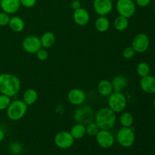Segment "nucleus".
Listing matches in <instances>:
<instances>
[{"mask_svg": "<svg viewBox=\"0 0 155 155\" xmlns=\"http://www.w3.org/2000/svg\"><path fill=\"white\" fill-rule=\"evenodd\" d=\"M136 72L140 77H144L148 76L151 72V68L146 62H140L136 67Z\"/></svg>", "mask_w": 155, "mask_h": 155, "instance_id": "obj_26", "label": "nucleus"}, {"mask_svg": "<svg viewBox=\"0 0 155 155\" xmlns=\"http://www.w3.org/2000/svg\"><path fill=\"white\" fill-rule=\"evenodd\" d=\"M135 54H136V51H135V50L133 49L132 46L126 47V48L123 50V57H124V58L127 59V60L133 58L135 56Z\"/></svg>", "mask_w": 155, "mask_h": 155, "instance_id": "obj_30", "label": "nucleus"}, {"mask_svg": "<svg viewBox=\"0 0 155 155\" xmlns=\"http://www.w3.org/2000/svg\"><path fill=\"white\" fill-rule=\"evenodd\" d=\"M96 142L101 148L107 149L111 148L115 142V138L110 130H100L95 136Z\"/></svg>", "mask_w": 155, "mask_h": 155, "instance_id": "obj_9", "label": "nucleus"}, {"mask_svg": "<svg viewBox=\"0 0 155 155\" xmlns=\"http://www.w3.org/2000/svg\"><path fill=\"white\" fill-rule=\"evenodd\" d=\"M21 88L20 79L10 73L0 74V93L12 98L19 93Z\"/></svg>", "mask_w": 155, "mask_h": 155, "instance_id": "obj_1", "label": "nucleus"}, {"mask_svg": "<svg viewBox=\"0 0 155 155\" xmlns=\"http://www.w3.org/2000/svg\"><path fill=\"white\" fill-rule=\"evenodd\" d=\"M9 151L14 155H18L23 151V147L19 142H13L9 146Z\"/></svg>", "mask_w": 155, "mask_h": 155, "instance_id": "obj_29", "label": "nucleus"}, {"mask_svg": "<svg viewBox=\"0 0 155 155\" xmlns=\"http://www.w3.org/2000/svg\"><path fill=\"white\" fill-rule=\"evenodd\" d=\"M99 130L100 128L95 121H92L86 126V134L89 136H95Z\"/></svg>", "mask_w": 155, "mask_h": 155, "instance_id": "obj_27", "label": "nucleus"}, {"mask_svg": "<svg viewBox=\"0 0 155 155\" xmlns=\"http://www.w3.org/2000/svg\"><path fill=\"white\" fill-rule=\"evenodd\" d=\"M110 21L106 16H99L95 21V28L99 33H105L110 29Z\"/></svg>", "mask_w": 155, "mask_h": 155, "instance_id": "obj_20", "label": "nucleus"}, {"mask_svg": "<svg viewBox=\"0 0 155 155\" xmlns=\"http://www.w3.org/2000/svg\"><path fill=\"white\" fill-rule=\"evenodd\" d=\"M107 105L114 113H122L127 105V99L123 92H113L107 97Z\"/></svg>", "mask_w": 155, "mask_h": 155, "instance_id": "obj_5", "label": "nucleus"}, {"mask_svg": "<svg viewBox=\"0 0 155 155\" xmlns=\"http://www.w3.org/2000/svg\"><path fill=\"white\" fill-rule=\"evenodd\" d=\"M151 0H135V3L137 6L141 8H145L151 3Z\"/></svg>", "mask_w": 155, "mask_h": 155, "instance_id": "obj_34", "label": "nucleus"}, {"mask_svg": "<svg viewBox=\"0 0 155 155\" xmlns=\"http://www.w3.org/2000/svg\"><path fill=\"white\" fill-rule=\"evenodd\" d=\"M71 7L73 10H77V9L81 8V2L80 0H73L71 3Z\"/></svg>", "mask_w": 155, "mask_h": 155, "instance_id": "obj_35", "label": "nucleus"}, {"mask_svg": "<svg viewBox=\"0 0 155 155\" xmlns=\"http://www.w3.org/2000/svg\"><path fill=\"white\" fill-rule=\"evenodd\" d=\"M20 0H0V8L2 11L8 15H15L21 8Z\"/></svg>", "mask_w": 155, "mask_h": 155, "instance_id": "obj_15", "label": "nucleus"}, {"mask_svg": "<svg viewBox=\"0 0 155 155\" xmlns=\"http://www.w3.org/2000/svg\"><path fill=\"white\" fill-rule=\"evenodd\" d=\"M77 107H78L76 108L74 114V120L76 123L86 126L89 123L94 121L95 114L90 106L83 104Z\"/></svg>", "mask_w": 155, "mask_h": 155, "instance_id": "obj_4", "label": "nucleus"}, {"mask_svg": "<svg viewBox=\"0 0 155 155\" xmlns=\"http://www.w3.org/2000/svg\"><path fill=\"white\" fill-rule=\"evenodd\" d=\"M20 1H21V6H24L27 8H31L36 5L37 0H20Z\"/></svg>", "mask_w": 155, "mask_h": 155, "instance_id": "obj_33", "label": "nucleus"}, {"mask_svg": "<svg viewBox=\"0 0 155 155\" xmlns=\"http://www.w3.org/2000/svg\"><path fill=\"white\" fill-rule=\"evenodd\" d=\"M74 141L69 131H60L54 136V142L60 149H68L74 145Z\"/></svg>", "mask_w": 155, "mask_h": 155, "instance_id": "obj_8", "label": "nucleus"}, {"mask_svg": "<svg viewBox=\"0 0 155 155\" xmlns=\"http://www.w3.org/2000/svg\"><path fill=\"white\" fill-rule=\"evenodd\" d=\"M38 99V93L34 89H27L23 94L22 100L27 106H31L36 102Z\"/></svg>", "mask_w": 155, "mask_h": 155, "instance_id": "obj_22", "label": "nucleus"}, {"mask_svg": "<svg viewBox=\"0 0 155 155\" xmlns=\"http://www.w3.org/2000/svg\"><path fill=\"white\" fill-rule=\"evenodd\" d=\"M36 56L38 60L41 61H46L48 59V52L47 51V49L42 48L36 53Z\"/></svg>", "mask_w": 155, "mask_h": 155, "instance_id": "obj_32", "label": "nucleus"}, {"mask_svg": "<svg viewBox=\"0 0 155 155\" xmlns=\"http://www.w3.org/2000/svg\"><path fill=\"white\" fill-rule=\"evenodd\" d=\"M39 39H40L42 47L45 49H48V48L52 47L55 42V36L52 32L50 31H47L42 33Z\"/></svg>", "mask_w": 155, "mask_h": 155, "instance_id": "obj_21", "label": "nucleus"}, {"mask_svg": "<svg viewBox=\"0 0 155 155\" xmlns=\"http://www.w3.org/2000/svg\"><path fill=\"white\" fill-rule=\"evenodd\" d=\"M153 106H154V109H155V98H154V101H153Z\"/></svg>", "mask_w": 155, "mask_h": 155, "instance_id": "obj_37", "label": "nucleus"}, {"mask_svg": "<svg viewBox=\"0 0 155 155\" xmlns=\"http://www.w3.org/2000/svg\"><path fill=\"white\" fill-rule=\"evenodd\" d=\"M114 92H123L128 86L127 79L123 75L115 76L111 80Z\"/></svg>", "mask_w": 155, "mask_h": 155, "instance_id": "obj_19", "label": "nucleus"}, {"mask_svg": "<svg viewBox=\"0 0 155 155\" xmlns=\"http://www.w3.org/2000/svg\"><path fill=\"white\" fill-rule=\"evenodd\" d=\"M119 121L122 127H132L134 123V117L130 112L123 111L120 116Z\"/></svg>", "mask_w": 155, "mask_h": 155, "instance_id": "obj_25", "label": "nucleus"}, {"mask_svg": "<svg viewBox=\"0 0 155 155\" xmlns=\"http://www.w3.org/2000/svg\"><path fill=\"white\" fill-rule=\"evenodd\" d=\"M97 90L101 96L108 97L114 92L111 81L107 80H101L97 86Z\"/></svg>", "mask_w": 155, "mask_h": 155, "instance_id": "obj_18", "label": "nucleus"}, {"mask_svg": "<svg viewBox=\"0 0 155 155\" xmlns=\"http://www.w3.org/2000/svg\"><path fill=\"white\" fill-rule=\"evenodd\" d=\"M10 18V15L2 12V11L0 12V27H5V26L8 25Z\"/></svg>", "mask_w": 155, "mask_h": 155, "instance_id": "obj_31", "label": "nucleus"}, {"mask_svg": "<svg viewBox=\"0 0 155 155\" xmlns=\"http://www.w3.org/2000/svg\"><path fill=\"white\" fill-rule=\"evenodd\" d=\"M94 121L96 123L100 130H110L116 124V113L108 107H102L95 113Z\"/></svg>", "mask_w": 155, "mask_h": 155, "instance_id": "obj_2", "label": "nucleus"}, {"mask_svg": "<svg viewBox=\"0 0 155 155\" xmlns=\"http://www.w3.org/2000/svg\"><path fill=\"white\" fill-rule=\"evenodd\" d=\"M73 19H74V23L78 26L87 25L90 21V15L89 12L84 8H80L77 10L74 11L73 14Z\"/></svg>", "mask_w": 155, "mask_h": 155, "instance_id": "obj_14", "label": "nucleus"}, {"mask_svg": "<svg viewBox=\"0 0 155 155\" xmlns=\"http://www.w3.org/2000/svg\"><path fill=\"white\" fill-rule=\"evenodd\" d=\"M68 100L73 105H82L84 104L86 100V92L80 88H74L68 92Z\"/></svg>", "mask_w": 155, "mask_h": 155, "instance_id": "obj_13", "label": "nucleus"}, {"mask_svg": "<svg viewBox=\"0 0 155 155\" xmlns=\"http://www.w3.org/2000/svg\"><path fill=\"white\" fill-rule=\"evenodd\" d=\"M27 110L28 106L23 100H12L10 104L6 109V115L10 120L18 121L25 116Z\"/></svg>", "mask_w": 155, "mask_h": 155, "instance_id": "obj_3", "label": "nucleus"}, {"mask_svg": "<svg viewBox=\"0 0 155 155\" xmlns=\"http://www.w3.org/2000/svg\"><path fill=\"white\" fill-rule=\"evenodd\" d=\"M5 132L3 131L2 129H0V142H2L5 139Z\"/></svg>", "mask_w": 155, "mask_h": 155, "instance_id": "obj_36", "label": "nucleus"}, {"mask_svg": "<svg viewBox=\"0 0 155 155\" xmlns=\"http://www.w3.org/2000/svg\"><path fill=\"white\" fill-rule=\"evenodd\" d=\"M22 48L26 52L29 54H36L40 48H42L40 39L35 35H30L22 41Z\"/></svg>", "mask_w": 155, "mask_h": 155, "instance_id": "obj_10", "label": "nucleus"}, {"mask_svg": "<svg viewBox=\"0 0 155 155\" xmlns=\"http://www.w3.org/2000/svg\"><path fill=\"white\" fill-rule=\"evenodd\" d=\"M117 143L123 148H130L136 141V135L132 127H121L117 133Z\"/></svg>", "mask_w": 155, "mask_h": 155, "instance_id": "obj_6", "label": "nucleus"}, {"mask_svg": "<svg viewBox=\"0 0 155 155\" xmlns=\"http://www.w3.org/2000/svg\"><path fill=\"white\" fill-rule=\"evenodd\" d=\"M140 88L144 92L147 94L155 93V77L151 75L141 77L139 82Z\"/></svg>", "mask_w": 155, "mask_h": 155, "instance_id": "obj_16", "label": "nucleus"}, {"mask_svg": "<svg viewBox=\"0 0 155 155\" xmlns=\"http://www.w3.org/2000/svg\"><path fill=\"white\" fill-rule=\"evenodd\" d=\"M8 27L15 33H21L25 28V22L19 16L11 17L8 23Z\"/></svg>", "mask_w": 155, "mask_h": 155, "instance_id": "obj_17", "label": "nucleus"}, {"mask_svg": "<svg viewBox=\"0 0 155 155\" xmlns=\"http://www.w3.org/2000/svg\"><path fill=\"white\" fill-rule=\"evenodd\" d=\"M93 9L98 16H107L114 8L112 0H93Z\"/></svg>", "mask_w": 155, "mask_h": 155, "instance_id": "obj_12", "label": "nucleus"}, {"mask_svg": "<svg viewBox=\"0 0 155 155\" xmlns=\"http://www.w3.org/2000/svg\"><path fill=\"white\" fill-rule=\"evenodd\" d=\"M150 45V39L145 33H139L133 38L132 45L136 53H144L148 49Z\"/></svg>", "mask_w": 155, "mask_h": 155, "instance_id": "obj_11", "label": "nucleus"}, {"mask_svg": "<svg viewBox=\"0 0 155 155\" xmlns=\"http://www.w3.org/2000/svg\"><path fill=\"white\" fill-rule=\"evenodd\" d=\"M114 27L117 31L123 32L127 30L129 27V19L119 15L117 17L114 21Z\"/></svg>", "mask_w": 155, "mask_h": 155, "instance_id": "obj_24", "label": "nucleus"}, {"mask_svg": "<svg viewBox=\"0 0 155 155\" xmlns=\"http://www.w3.org/2000/svg\"><path fill=\"white\" fill-rule=\"evenodd\" d=\"M70 133H71V136L74 137V139H81L84 137L86 135V126L83 125V124H76L71 127V130H70Z\"/></svg>", "mask_w": 155, "mask_h": 155, "instance_id": "obj_23", "label": "nucleus"}, {"mask_svg": "<svg viewBox=\"0 0 155 155\" xmlns=\"http://www.w3.org/2000/svg\"><path fill=\"white\" fill-rule=\"evenodd\" d=\"M116 10L118 15L130 19L136 12V5L134 0H117Z\"/></svg>", "mask_w": 155, "mask_h": 155, "instance_id": "obj_7", "label": "nucleus"}, {"mask_svg": "<svg viewBox=\"0 0 155 155\" xmlns=\"http://www.w3.org/2000/svg\"><path fill=\"white\" fill-rule=\"evenodd\" d=\"M154 10H155V3H154Z\"/></svg>", "mask_w": 155, "mask_h": 155, "instance_id": "obj_38", "label": "nucleus"}, {"mask_svg": "<svg viewBox=\"0 0 155 155\" xmlns=\"http://www.w3.org/2000/svg\"><path fill=\"white\" fill-rule=\"evenodd\" d=\"M12 101V98L0 93V111L6 110Z\"/></svg>", "mask_w": 155, "mask_h": 155, "instance_id": "obj_28", "label": "nucleus"}]
</instances>
